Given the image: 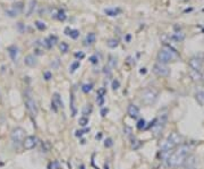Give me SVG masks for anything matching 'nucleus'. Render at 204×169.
I'll use <instances>...</instances> for the list:
<instances>
[{
	"label": "nucleus",
	"instance_id": "1a4fd4ad",
	"mask_svg": "<svg viewBox=\"0 0 204 169\" xmlns=\"http://www.w3.org/2000/svg\"><path fill=\"white\" fill-rule=\"evenodd\" d=\"M189 67H191L193 70H197V72H201L202 67H203V63H202V60L200 58H191L189 59Z\"/></svg>",
	"mask_w": 204,
	"mask_h": 169
},
{
	"label": "nucleus",
	"instance_id": "4468645a",
	"mask_svg": "<svg viewBox=\"0 0 204 169\" xmlns=\"http://www.w3.org/2000/svg\"><path fill=\"white\" fill-rule=\"evenodd\" d=\"M175 148H176V146H175L168 139L166 140V141H163V142L160 144V149H161V151H171V150H174Z\"/></svg>",
	"mask_w": 204,
	"mask_h": 169
},
{
	"label": "nucleus",
	"instance_id": "f03ea898",
	"mask_svg": "<svg viewBox=\"0 0 204 169\" xmlns=\"http://www.w3.org/2000/svg\"><path fill=\"white\" fill-rule=\"evenodd\" d=\"M180 57H179L177 51L172 47L169 46H163V48H161L158 53V63L165 64V65L171 63V61H176Z\"/></svg>",
	"mask_w": 204,
	"mask_h": 169
},
{
	"label": "nucleus",
	"instance_id": "20e7f679",
	"mask_svg": "<svg viewBox=\"0 0 204 169\" xmlns=\"http://www.w3.org/2000/svg\"><path fill=\"white\" fill-rule=\"evenodd\" d=\"M166 123H167V115H161L158 119H154V123L151 126V132L153 136L159 137L162 135V132L165 129Z\"/></svg>",
	"mask_w": 204,
	"mask_h": 169
},
{
	"label": "nucleus",
	"instance_id": "6ab92c4d",
	"mask_svg": "<svg viewBox=\"0 0 204 169\" xmlns=\"http://www.w3.org/2000/svg\"><path fill=\"white\" fill-rule=\"evenodd\" d=\"M35 5H36V0H31L29 5L26 6V16H31L33 14L34 9H35Z\"/></svg>",
	"mask_w": 204,
	"mask_h": 169
},
{
	"label": "nucleus",
	"instance_id": "423d86ee",
	"mask_svg": "<svg viewBox=\"0 0 204 169\" xmlns=\"http://www.w3.org/2000/svg\"><path fill=\"white\" fill-rule=\"evenodd\" d=\"M25 129L22 128V127H15V128L11 131V134H10V137H11V141L14 143H23L24 139H25Z\"/></svg>",
	"mask_w": 204,
	"mask_h": 169
},
{
	"label": "nucleus",
	"instance_id": "c756f323",
	"mask_svg": "<svg viewBox=\"0 0 204 169\" xmlns=\"http://www.w3.org/2000/svg\"><path fill=\"white\" fill-rule=\"evenodd\" d=\"M92 84H84L83 85V87H82V91L83 92H85V93H87V92H90L91 90H92Z\"/></svg>",
	"mask_w": 204,
	"mask_h": 169
},
{
	"label": "nucleus",
	"instance_id": "f257e3e1",
	"mask_svg": "<svg viewBox=\"0 0 204 169\" xmlns=\"http://www.w3.org/2000/svg\"><path fill=\"white\" fill-rule=\"evenodd\" d=\"M191 148L187 144H180L178 145V149L170 153V156L167 159V165L170 168H177L184 165L185 160L189 156Z\"/></svg>",
	"mask_w": 204,
	"mask_h": 169
},
{
	"label": "nucleus",
	"instance_id": "e433bc0d",
	"mask_svg": "<svg viewBox=\"0 0 204 169\" xmlns=\"http://www.w3.org/2000/svg\"><path fill=\"white\" fill-rule=\"evenodd\" d=\"M105 89H103V87H101V89L98 91V96H105Z\"/></svg>",
	"mask_w": 204,
	"mask_h": 169
},
{
	"label": "nucleus",
	"instance_id": "7c9ffc66",
	"mask_svg": "<svg viewBox=\"0 0 204 169\" xmlns=\"http://www.w3.org/2000/svg\"><path fill=\"white\" fill-rule=\"evenodd\" d=\"M119 86H120V83H119V81L118 80H113L112 81V84H111V87L112 90H118L119 89Z\"/></svg>",
	"mask_w": 204,
	"mask_h": 169
},
{
	"label": "nucleus",
	"instance_id": "aec40b11",
	"mask_svg": "<svg viewBox=\"0 0 204 169\" xmlns=\"http://www.w3.org/2000/svg\"><path fill=\"white\" fill-rule=\"evenodd\" d=\"M52 102L55 103L57 107H59V108H63L64 107V103H63V101H61V99H60V96L58 93H55V94H53Z\"/></svg>",
	"mask_w": 204,
	"mask_h": 169
},
{
	"label": "nucleus",
	"instance_id": "9b49d317",
	"mask_svg": "<svg viewBox=\"0 0 204 169\" xmlns=\"http://www.w3.org/2000/svg\"><path fill=\"white\" fill-rule=\"evenodd\" d=\"M127 113H128L129 117H132V118H137V117L140 116V109H138L137 106L131 103L128 106V108H127Z\"/></svg>",
	"mask_w": 204,
	"mask_h": 169
},
{
	"label": "nucleus",
	"instance_id": "ea45409f",
	"mask_svg": "<svg viewBox=\"0 0 204 169\" xmlns=\"http://www.w3.org/2000/svg\"><path fill=\"white\" fill-rule=\"evenodd\" d=\"M108 113V109H105V108H104V109H102L101 115H102V116H105V113Z\"/></svg>",
	"mask_w": 204,
	"mask_h": 169
},
{
	"label": "nucleus",
	"instance_id": "0eeeda50",
	"mask_svg": "<svg viewBox=\"0 0 204 169\" xmlns=\"http://www.w3.org/2000/svg\"><path fill=\"white\" fill-rule=\"evenodd\" d=\"M25 106H26L27 111L30 113V115L32 117H36L39 113V108L36 106V102L34 101V99H32L31 96H27L25 100Z\"/></svg>",
	"mask_w": 204,
	"mask_h": 169
},
{
	"label": "nucleus",
	"instance_id": "5701e85b",
	"mask_svg": "<svg viewBox=\"0 0 204 169\" xmlns=\"http://www.w3.org/2000/svg\"><path fill=\"white\" fill-rule=\"evenodd\" d=\"M172 38H174L175 41H176L177 43L178 42H181V41L185 39V34L183 33V32H176V33L172 35Z\"/></svg>",
	"mask_w": 204,
	"mask_h": 169
},
{
	"label": "nucleus",
	"instance_id": "6e6552de",
	"mask_svg": "<svg viewBox=\"0 0 204 169\" xmlns=\"http://www.w3.org/2000/svg\"><path fill=\"white\" fill-rule=\"evenodd\" d=\"M38 142H39V140L35 135H29L25 136L22 144H23V148L25 150H32L38 145Z\"/></svg>",
	"mask_w": 204,
	"mask_h": 169
},
{
	"label": "nucleus",
	"instance_id": "cd10ccee",
	"mask_svg": "<svg viewBox=\"0 0 204 169\" xmlns=\"http://www.w3.org/2000/svg\"><path fill=\"white\" fill-rule=\"evenodd\" d=\"M59 49L63 53H66L67 51H68V44H67L66 42H61L59 44Z\"/></svg>",
	"mask_w": 204,
	"mask_h": 169
},
{
	"label": "nucleus",
	"instance_id": "2eb2a0df",
	"mask_svg": "<svg viewBox=\"0 0 204 169\" xmlns=\"http://www.w3.org/2000/svg\"><path fill=\"white\" fill-rule=\"evenodd\" d=\"M95 41H96L95 33L91 32V33H89L87 35H86L85 40H84V44H85V46H92V44L95 43Z\"/></svg>",
	"mask_w": 204,
	"mask_h": 169
},
{
	"label": "nucleus",
	"instance_id": "f8f14e48",
	"mask_svg": "<svg viewBox=\"0 0 204 169\" xmlns=\"http://www.w3.org/2000/svg\"><path fill=\"white\" fill-rule=\"evenodd\" d=\"M24 64L29 67H35L38 65V60H36V57L34 55H27L24 59Z\"/></svg>",
	"mask_w": 204,
	"mask_h": 169
},
{
	"label": "nucleus",
	"instance_id": "a878e982",
	"mask_svg": "<svg viewBox=\"0 0 204 169\" xmlns=\"http://www.w3.org/2000/svg\"><path fill=\"white\" fill-rule=\"evenodd\" d=\"M78 124L79 125H81V126H86V125H87V124H89V118H87V117L86 116H83V117H81V118H79L78 119Z\"/></svg>",
	"mask_w": 204,
	"mask_h": 169
},
{
	"label": "nucleus",
	"instance_id": "f704fd0d",
	"mask_svg": "<svg viewBox=\"0 0 204 169\" xmlns=\"http://www.w3.org/2000/svg\"><path fill=\"white\" fill-rule=\"evenodd\" d=\"M113 145V142H112L111 139H107L104 142V146H107V148H111V146Z\"/></svg>",
	"mask_w": 204,
	"mask_h": 169
},
{
	"label": "nucleus",
	"instance_id": "4be33fe9",
	"mask_svg": "<svg viewBox=\"0 0 204 169\" xmlns=\"http://www.w3.org/2000/svg\"><path fill=\"white\" fill-rule=\"evenodd\" d=\"M195 98H196L197 102L200 103L201 106H204V90H200V91L196 93Z\"/></svg>",
	"mask_w": 204,
	"mask_h": 169
},
{
	"label": "nucleus",
	"instance_id": "9d476101",
	"mask_svg": "<svg viewBox=\"0 0 204 169\" xmlns=\"http://www.w3.org/2000/svg\"><path fill=\"white\" fill-rule=\"evenodd\" d=\"M168 140L175 146H178V145H180V144H183V136L179 135V134L176 132L170 133V135L168 136Z\"/></svg>",
	"mask_w": 204,
	"mask_h": 169
},
{
	"label": "nucleus",
	"instance_id": "4c0bfd02",
	"mask_svg": "<svg viewBox=\"0 0 204 169\" xmlns=\"http://www.w3.org/2000/svg\"><path fill=\"white\" fill-rule=\"evenodd\" d=\"M90 61H91L92 64H98V61H99V60H98V57H96V56H92L91 58H90Z\"/></svg>",
	"mask_w": 204,
	"mask_h": 169
},
{
	"label": "nucleus",
	"instance_id": "473e14b6",
	"mask_svg": "<svg viewBox=\"0 0 204 169\" xmlns=\"http://www.w3.org/2000/svg\"><path fill=\"white\" fill-rule=\"evenodd\" d=\"M59 162L58 161H52L50 163V169H59Z\"/></svg>",
	"mask_w": 204,
	"mask_h": 169
},
{
	"label": "nucleus",
	"instance_id": "58836bf2",
	"mask_svg": "<svg viewBox=\"0 0 204 169\" xmlns=\"http://www.w3.org/2000/svg\"><path fill=\"white\" fill-rule=\"evenodd\" d=\"M124 132H125L127 135H131V133H132V129L129 128V127H125V128H124Z\"/></svg>",
	"mask_w": 204,
	"mask_h": 169
},
{
	"label": "nucleus",
	"instance_id": "bb28decb",
	"mask_svg": "<svg viewBox=\"0 0 204 169\" xmlns=\"http://www.w3.org/2000/svg\"><path fill=\"white\" fill-rule=\"evenodd\" d=\"M82 113H83V115H84V116H86V115H90V113H92V106H91V105H86V106L83 108Z\"/></svg>",
	"mask_w": 204,
	"mask_h": 169
},
{
	"label": "nucleus",
	"instance_id": "79ce46f5",
	"mask_svg": "<svg viewBox=\"0 0 204 169\" xmlns=\"http://www.w3.org/2000/svg\"><path fill=\"white\" fill-rule=\"evenodd\" d=\"M75 56H76V57H81V58H83V57H84V53H82V52H81V53H76Z\"/></svg>",
	"mask_w": 204,
	"mask_h": 169
},
{
	"label": "nucleus",
	"instance_id": "f3484780",
	"mask_svg": "<svg viewBox=\"0 0 204 169\" xmlns=\"http://www.w3.org/2000/svg\"><path fill=\"white\" fill-rule=\"evenodd\" d=\"M194 165H195V157L189 154V156L186 158L183 166H185L186 169H188V168H194Z\"/></svg>",
	"mask_w": 204,
	"mask_h": 169
},
{
	"label": "nucleus",
	"instance_id": "7ed1b4c3",
	"mask_svg": "<svg viewBox=\"0 0 204 169\" xmlns=\"http://www.w3.org/2000/svg\"><path fill=\"white\" fill-rule=\"evenodd\" d=\"M159 92L154 89H145L141 94V101L145 106H151L158 100Z\"/></svg>",
	"mask_w": 204,
	"mask_h": 169
},
{
	"label": "nucleus",
	"instance_id": "b1692460",
	"mask_svg": "<svg viewBox=\"0 0 204 169\" xmlns=\"http://www.w3.org/2000/svg\"><path fill=\"white\" fill-rule=\"evenodd\" d=\"M118 44H119V41L117 40V39H110V40H108V42H107V46H108L109 48H111V49L117 48Z\"/></svg>",
	"mask_w": 204,
	"mask_h": 169
},
{
	"label": "nucleus",
	"instance_id": "2f4dec72",
	"mask_svg": "<svg viewBox=\"0 0 204 169\" xmlns=\"http://www.w3.org/2000/svg\"><path fill=\"white\" fill-rule=\"evenodd\" d=\"M145 124H146V122H145L144 119H140V120H138V123H137V128H138V129L144 128V127H145Z\"/></svg>",
	"mask_w": 204,
	"mask_h": 169
},
{
	"label": "nucleus",
	"instance_id": "c9c22d12",
	"mask_svg": "<svg viewBox=\"0 0 204 169\" xmlns=\"http://www.w3.org/2000/svg\"><path fill=\"white\" fill-rule=\"evenodd\" d=\"M36 27L39 29V30H44L46 29V25H44V23H41V22H36Z\"/></svg>",
	"mask_w": 204,
	"mask_h": 169
},
{
	"label": "nucleus",
	"instance_id": "a19ab883",
	"mask_svg": "<svg viewBox=\"0 0 204 169\" xmlns=\"http://www.w3.org/2000/svg\"><path fill=\"white\" fill-rule=\"evenodd\" d=\"M44 75H46V80H50L51 78V74L50 73H46Z\"/></svg>",
	"mask_w": 204,
	"mask_h": 169
},
{
	"label": "nucleus",
	"instance_id": "c85d7f7f",
	"mask_svg": "<svg viewBox=\"0 0 204 169\" xmlns=\"http://www.w3.org/2000/svg\"><path fill=\"white\" fill-rule=\"evenodd\" d=\"M79 65H81V64H79L78 60H77V61H75V63H73L72 66H70V68H69V69H70V73H74V72H75V70L79 67Z\"/></svg>",
	"mask_w": 204,
	"mask_h": 169
},
{
	"label": "nucleus",
	"instance_id": "ddd939ff",
	"mask_svg": "<svg viewBox=\"0 0 204 169\" xmlns=\"http://www.w3.org/2000/svg\"><path fill=\"white\" fill-rule=\"evenodd\" d=\"M22 9H23V7H22V3H15L13 7H11V9H9L8 11H7V14H9V16H17L18 14L22 11Z\"/></svg>",
	"mask_w": 204,
	"mask_h": 169
},
{
	"label": "nucleus",
	"instance_id": "72a5a7b5",
	"mask_svg": "<svg viewBox=\"0 0 204 169\" xmlns=\"http://www.w3.org/2000/svg\"><path fill=\"white\" fill-rule=\"evenodd\" d=\"M109 65L111 67H116L117 66V59L113 58V57H110V61H109Z\"/></svg>",
	"mask_w": 204,
	"mask_h": 169
},
{
	"label": "nucleus",
	"instance_id": "393cba45",
	"mask_svg": "<svg viewBox=\"0 0 204 169\" xmlns=\"http://www.w3.org/2000/svg\"><path fill=\"white\" fill-rule=\"evenodd\" d=\"M66 34H67V35H69L70 38H73V39H76V38H77V37L79 35L78 31H76V30H69V29H66Z\"/></svg>",
	"mask_w": 204,
	"mask_h": 169
},
{
	"label": "nucleus",
	"instance_id": "a211bd4d",
	"mask_svg": "<svg viewBox=\"0 0 204 169\" xmlns=\"http://www.w3.org/2000/svg\"><path fill=\"white\" fill-rule=\"evenodd\" d=\"M189 76H191L192 80L195 81V82H200V81H202V78H203L201 72H197V70H193V69L189 72Z\"/></svg>",
	"mask_w": 204,
	"mask_h": 169
},
{
	"label": "nucleus",
	"instance_id": "412c9836",
	"mask_svg": "<svg viewBox=\"0 0 204 169\" xmlns=\"http://www.w3.org/2000/svg\"><path fill=\"white\" fill-rule=\"evenodd\" d=\"M104 13L108 16H117L120 13V9H118V8H108V9H104Z\"/></svg>",
	"mask_w": 204,
	"mask_h": 169
},
{
	"label": "nucleus",
	"instance_id": "39448f33",
	"mask_svg": "<svg viewBox=\"0 0 204 169\" xmlns=\"http://www.w3.org/2000/svg\"><path fill=\"white\" fill-rule=\"evenodd\" d=\"M153 73L159 77H168L170 75V69H169V67L165 64H161V63H157L154 64V66H153Z\"/></svg>",
	"mask_w": 204,
	"mask_h": 169
},
{
	"label": "nucleus",
	"instance_id": "dca6fc26",
	"mask_svg": "<svg viewBox=\"0 0 204 169\" xmlns=\"http://www.w3.org/2000/svg\"><path fill=\"white\" fill-rule=\"evenodd\" d=\"M8 53H9L10 58L14 60V61H16L17 60V57H18V48L16 46H10L8 48Z\"/></svg>",
	"mask_w": 204,
	"mask_h": 169
},
{
	"label": "nucleus",
	"instance_id": "37998d69",
	"mask_svg": "<svg viewBox=\"0 0 204 169\" xmlns=\"http://www.w3.org/2000/svg\"><path fill=\"white\" fill-rule=\"evenodd\" d=\"M188 169H195V168H188Z\"/></svg>",
	"mask_w": 204,
	"mask_h": 169
}]
</instances>
